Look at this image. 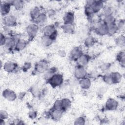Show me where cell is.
<instances>
[{
    "label": "cell",
    "mask_w": 125,
    "mask_h": 125,
    "mask_svg": "<svg viewBox=\"0 0 125 125\" xmlns=\"http://www.w3.org/2000/svg\"><path fill=\"white\" fill-rule=\"evenodd\" d=\"M91 81L89 78L85 77L80 80L79 84L81 88L84 89H88L91 85Z\"/></svg>",
    "instance_id": "cell-14"
},
{
    "label": "cell",
    "mask_w": 125,
    "mask_h": 125,
    "mask_svg": "<svg viewBox=\"0 0 125 125\" xmlns=\"http://www.w3.org/2000/svg\"><path fill=\"white\" fill-rule=\"evenodd\" d=\"M74 21V16L73 13L71 12H67L64 17V24H73Z\"/></svg>",
    "instance_id": "cell-15"
},
{
    "label": "cell",
    "mask_w": 125,
    "mask_h": 125,
    "mask_svg": "<svg viewBox=\"0 0 125 125\" xmlns=\"http://www.w3.org/2000/svg\"><path fill=\"white\" fill-rule=\"evenodd\" d=\"M85 119L83 117H78L75 121V125H84Z\"/></svg>",
    "instance_id": "cell-35"
},
{
    "label": "cell",
    "mask_w": 125,
    "mask_h": 125,
    "mask_svg": "<svg viewBox=\"0 0 125 125\" xmlns=\"http://www.w3.org/2000/svg\"><path fill=\"white\" fill-rule=\"evenodd\" d=\"M108 27V34L112 35L115 34L118 31V28L117 24L115 22L110 25H107Z\"/></svg>",
    "instance_id": "cell-21"
},
{
    "label": "cell",
    "mask_w": 125,
    "mask_h": 125,
    "mask_svg": "<svg viewBox=\"0 0 125 125\" xmlns=\"http://www.w3.org/2000/svg\"><path fill=\"white\" fill-rule=\"evenodd\" d=\"M83 54V52L80 47H76L74 48L70 53V57L73 60H77L81 55Z\"/></svg>",
    "instance_id": "cell-11"
},
{
    "label": "cell",
    "mask_w": 125,
    "mask_h": 125,
    "mask_svg": "<svg viewBox=\"0 0 125 125\" xmlns=\"http://www.w3.org/2000/svg\"><path fill=\"white\" fill-rule=\"evenodd\" d=\"M6 38L5 37V36L2 34H0V45H4L5 43Z\"/></svg>",
    "instance_id": "cell-39"
},
{
    "label": "cell",
    "mask_w": 125,
    "mask_h": 125,
    "mask_svg": "<svg viewBox=\"0 0 125 125\" xmlns=\"http://www.w3.org/2000/svg\"><path fill=\"white\" fill-rule=\"evenodd\" d=\"M31 66V64L29 62H27L26 63H25V64L24 65L23 67V69L24 70H28Z\"/></svg>",
    "instance_id": "cell-41"
},
{
    "label": "cell",
    "mask_w": 125,
    "mask_h": 125,
    "mask_svg": "<svg viewBox=\"0 0 125 125\" xmlns=\"http://www.w3.org/2000/svg\"><path fill=\"white\" fill-rule=\"evenodd\" d=\"M97 33L100 36H104L108 34V27L107 25L104 23L100 24L96 28Z\"/></svg>",
    "instance_id": "cell-10"
},
{
    "label": "cell",
    "mask_w": 125,
    "mask_h": 125,
    "mask_svg": "<svg viewBox=\"0 0 125 125\" xmlns=\"http://www.w3.org/2000/svg\"><path fill=\"white\" fill-rule=\"evenodd\" d=\"M91 7L93 12L97 13L103 9L104 7V3L102 1H95L94 0L93 3L91 4Z\"/></svg>",
    "instance_id": "cell-12"
},
{
    "label": "cell",
    "mask_w": 125,
    "mask_h": 125,
    "mask_svg": "<svg viewBox=\"0 0 125 125\" xmlns=\"http://www.w3.org/2000/svg\"><path fill=\"white\" fill-rule=\"evenodd\" d=\"M3 97L9 101H13L17 98L16 94L12 90L8 89H5L2 92Z\"/></svg>",
    "instance_id": "cell-9"
},
{
    "label": "cell",
    "mask_w": 125,
    "mask_h": 125,
    "mask_svg": "<svg viewBox=\"0 0 125 125\" xmlns=\"http://www.w3.org/2000/svg\"><path fill=\"white\" fill-rule=\"evenodd\" d=\"M62 29L66 33L71 34L74 31V26L73 24H64L62 26Z\"/></svg>",
    "instance_id": "cell-20"
},
{
    "label": "cell",
    "mask_w": 125,
    "mask_h": 125,
    "mask_svg": "<svg viewBox=\"0 0 125 125\" xmlns=\"http://www.w3.org/2000/svg\"><path fill=\"white\" fill-rule=\"evenodd\" d=\"M40 9L38 7H35L32 8L30 11V16L33 20H36L38 16L40 15Z\"/></svg>",
    "instance_id": "cell-22"
},
{
    "label": "cell",
    "mask_w": 125,
    "mask_h": 125,
    "mask_svg": "<svg viewBox=\"0 0 125 125\" xmlns=\"http://www.w3.org/2000/svg\"><path fill=\"white\" fill-rule=\"evenodd\" d=\"M17 64L13 62H7L3 66V69L8 72H12L15 70L17 67Z\"/></svg>",
    "instance_id": "cell-16"
},
{
    "label": "cell",
    "mask_w": 125,
    "mask_h": 125,
    "mask_svg": "<svg viewBox=\"0 0 125 125\" xmlns=\"http://www.w3.org/2000/svg\"><path fill=\"white\" fill-rule=\"evenodd\" d=\"M13 1H9L4 2L3 3H1L0 5V12L1 14L4 16L7 15L10 10L11 5H13Z\"/></svg>",
    "instance_id": "cell-7"
},
{
    "label": "cell",
    "mask_w": 125,
    "mask_h": 125,
    "mask_svg": "<svg viewBox=\"0 0 125 125\" xmlns=\"http://www.w3.org/2000/svg\"><path fill=\"white\" fill-rule=\"evenodd\" d=\"M43 35L50 37L53 41L56 38L57 35V30L52 25H48L45 26L43 29Z\"/></svg>",
    "instance_id": "cell-2"
},
{
    "label": "cell",
    "mask_w": 125,
    "mask_h": 125,
    "mask_svg": "<svg viewBox=\"0 0 125 125\" xmlns=\"http://www.w3.org/2000/svg\"><path fill=\"white\" fill-rule=\"evenodd\" d=\"M61 100H62V110H66L70 107V106L71 105V101L70 100H69L68 99H67V98H64Z\"/></svg>",
    "instance_id": "cell-28"
},
{
    "label": "cell",
    "mask_w": 125,
    "mask_h": 125,
    "mask_svg": "<svg viewBox=\"0 0 125 125\" xmlns=\"http://www.w3.org/2000/svg\"><path fill=\"white\" fill-rule=\"evenodd\" d=\"M58 54L61 57H64L65 56V52L64 50H60L58 52Z\"/></svg>",
    "instance_id": "cell-42"
},
{
    "label": "cell",
    "mask_w": 125,
    "mask_h": 125,
    "mask_svg": "<svg viewBox=\"0 0 125 125\" xmlns=\"http://www.w3.org/2000/svg\"><path fill=\"white\" fill-rule=\"evenodd\" d=\"M103 13L104 16L112 15L113 13L112 8L109 6H104L103 8Z\"/></svg>",
    "instance_id": "cell-31"
},
{
    "label": "cell",
    "mask_w": 125,
    "mask_h": 125,
    "mask_svg": "<svg viewBox=\"0 0 125 125\" xmlns=\"http://www.w3.org/2000/svg\"><path fill=\"white\" fill-rule=\"evenodd\" d=\"M39 30V27L36 24H29L26 27V32L28 35L31 38H34L37 35Z\"/></svg>",
    "instance_id": "cell-4"
},
{
    "label": "cell",
    "mask_w": 125,
    "mask_h": 125,
    "mask_svg": "<svg viewBox=\"0 0 125 125\" xmlns=\"http://www.w3.org/2000/svg\"><path fill=\"white\" fill-rule=\"evenodd\" d=\"M53 109L63 111L62 108V100H58L56 101V102L54 104Z\"/></svg>",
    "instance_id": "cell-32"
},
{
    "label": "cell",
    "mask_w": 125,
    "mask_h": 125,
    "mask_svg": "<svg viewBox=\"0 0 125 125\" xmlns=\"http://www.w3.org/2000/svg\"><path fill=\"white\" fill-rule=\"evenodd\" d=\"M36 115H37V114L35 111H31L29 113V116L31 119H34L36 118Z\"/></svg>",
    "instance_id": "cell-40"
},
{
    "label": "cell",
    "mask_w": 125,
    "mask_h": 125,
    "mask_svg": "<svg viewBox=\"0 0 125 125\" xmlns=\"http://www.w3.org/2000/svg\"><path fill=\"white\" fill-rule=\"evenodd\" d=\"M94 43V39L92 37H88L84 41V44L86 46H90Z\"/></svg>",
    "instance_id": "cell-33"
},
{
    "label": "cell",
    "mask_w": 125,
    "mask_h": 125,
    "mask_svg": "<svg viewBox=\"0 0 125 125\" xmlns=\"http://www.w3.org/2000/svg\"><path fill=\"white\" fill-rule=\"evenodd\" d=\"M47 20V16L44 13H41L38 17L35 20V22L39 24H44Z\"/></svg>",
    "instance_id": "cell-24"
},
{
    "label": "cell",
    "mask_w": 125,
    "mask_h": 125,
    "mask_svg": "<svg viewBox=\"0 0 125 125\" xmlns=\"http://www.w3.org/2000/svg\"><path fill=\"white\" fill-rule=\"evenodd\" d=\"M53 40L49 36L42 35L41 38V43L44 46H49L53 42Z\"/></svg>",
    "instance_id": "cell-18"
},
{
    "label": "cell",
    "mask_w": 125,
    "mask_h": 125,
    "mask_svg": "<svg viewBox=\"0 0 125 125\" xmlns=\"http://www.w3.org/2000/svg\"><path fill=\"white\" fill-rule=\"evenodd\" d=\"M103 80L104 81L109 84H111L112 83V79H111V74H106L104 75L103 76Z\"/></svg>",
    "instance_id": "cell-34"
},
{
    "label": "cell",
    "mask_w": 125,
    "mask_h": 125,
    "mask_svg": "<svg viewBox=\"0 0 125 125\" xmlns=\"http://www.w3.org/2000/svg\"><path fill=\"white\" fill-rule=\"evenodd\" d=\"M89 57L88 56L86 55L83 54L81 55V56L77 60L78 61V63L79 64V66L84 67L85 66L89 61Z\"/></svg>",
    "instance_id": "cell-13"
},
{
    "label": "cell",
    "mask_w": 125,
    "mask_h": 125,
    "mask_svg": "<svg viewBox=\"0 0 125 125\" xmlns=\"http://www.w3.org/2000/svg\"><path fill=\"white\" fill-rule=\"evenodd\" d=\"M2 22L5 26H13L16 24V19L13 15H6L4 17Z\"/></svg>",
    "instance_id": "cell-3"
},
{
    "label": "cell",
    "mask_w": 125,
    "mask_h": 125,
    "mask_svg": "<svg viewBox=\"0 0 125 125\" xmlns=\"http://www.w3.org/2000/svg\"><path fill=\"white\" fill-rule=\"evenodd\" d=\"M117 60L121 66L124 67L125 64V53L124 51H121L117 55Z\"/></svg>",
    "instance_id": "cell-25"
},
{
    "label": "cell",
    "mask_w": 125,
    "mask_h": 125,
    "mask_svg": "<svg viewBox=\"0 0 125 125\" xmlns=\"http://www.w3.org/2000/svg\"><path fill=\"white\" fill-rule=\"evenodd\" d=\"M118 106V103L112 98H109L105 104V108L108 110H115Z\"/></svg>",
    "instance_id": "cell-8"
},
{
    "label": "cell",
    "mask_w": 125,
    "mask_h": 125,
    "mask_svg": "<svg viewBox=\"0 0 125 125\" xmlns=\"http://www.w3.org/2000/svg\"><path fill=\"white\" fill-rule=\"evenodd\" d=\"M110 67V64L109 63H104L102 64L100 68L101 69V70L102 71H107L109 68Z\"/></svg>",
    "instance_id": "cell-36"
},
{
    "label": "cell",
    "mask_w": 125,
    "mask_h": 125,
    "mask_svg": "<svg viewBox=\"0 0 125 125\" xmlns=\"http://www.w3.org/2000/svg\"><path fill=\"white\" fill-rule=\"evenodd\" d=\"M48 63L44 61H41L38 62L35 65V70L39 73H42L48 70Z\"/></svg>",
    "instance_id": "cell-5"
},
{
    "label": "cell",
    "mask_w": 125,
    "mask_h": 125,
    "mask_svg": "<svg viewBox=\"0 0 125 125\" xmlns=\"http://www.w3.org/2000/svg\"><path fill=\"white\" fill-rule=\"evenodd\" d=\"M62 111L53 109L51 112V116L54 120L58 121L60 119L62 116Z\"/></svg>",
    "instance_id": "cell-19"
},
{
    "label": "cell",
    "mask_w": 125,
    "mask_h": 125,
    "mask_svg": "<svg viewBox=\"0 0 125 125\" xmlns=\"http://www.w3.org/2000/svg\"><path fill=\"white\" fill-rule=\"evenodd\" d=\"M103 21H104L103 23H104L107 25H108L115 22V18L112 15H109V16H106L104 17Z\"/></svg>",
    "instance_id": "cell-26"
},
{
    "label": "cell",
    "mask_w": 125,
    "mask_h": 125,
    "mask_svg": "<svg viewBox=\"0 0 125 125\" xmlns=\"http://www.w3.org/2000/svg\"><path fill=\"white\" fill-rule=\"evenodd\" d=\"M16 44V42L13 38H6L4 45L8 48H12L15 46Z\"/></svg>",
    "instance_id": "cell-27"
},
{
    "label": "cell",
    "mask_w": 125,
    "mask_h": 125,
    "mask_svg": "<svg viewBox=\"0 0 125 125\" xmlns=\"http://www.w3.org/2000/svg\"><path fill=\"white\" fill-rule=\"evenodd\" d=\"M87 72L84 67L78 66L75 70L74 75L75 77L79 80H81L86 77Z\"/></svg>",
    "instance_id": "cell-6"
},
{
    "label": "cell",
    "mask_w": 125,
    "mask_h": 125,
    "mask_svg": "<svg viewBox=\"0 0 125 125\" xmlns=\"http://www.w3.org/2000/svg\"><path fill=\"white\" fill-rule=\"evenodd\" d=\"M26 44L27 43L25 41L20 39L16 43L15 45V48L18 51L22 50L25 47Z\"/></svg>",
    "instance_id": "cell-23"
},
{
    "label": "cell",
    "mask_w": 125,
    "mask_h": 125,
    "mask_svg": "<svg viewBox=\"0 0 125 125\" xmlns=\"http://www.w3.org/2000/svg\"><path fill=\"white\" fill-rule=\"evenodd\" d=\"M0 117L1 119L4 120L8 118V114L5 111L1 110L0 111Z\"/></svg>",
    "instance_id": "cell-37"
},
{
    "label": "cell",
    "mask_w": 125,
    "mask_h": 125,
    "mask_svg": "<svg viewBox=\"0 0 125 125\" xmlns=\"http://www.w3.org/2000/svg\"><path fill=\"white\" fill-rule=\"evenodd\" d=\"M117 25L118 28V30H122L123 28H124L125 26V21L123 20L120 21L118 22V24H117Z\"/></svg>",
    "instance_id": "cell-38"
},
{
    "label": "cell",
    "mask_w": 125,
    "mask_h": 125,
    "mask_svg": "<svg viewBox=\"0 0 125 125\" xmlns=\"http://www.w3.org/2000/svg\"><path fill=\"white\" fill-rule=\"evenodd\" d=\"M48 81L52 86L55 87L62 84L63 82V77L61 74H55Z\"/></svg>",
    "instance_id": "cell-1"
},
{
    "label": "cell",
    "mask_w": 125,
    "mask_h": 125,
    "mask_svg": "<svg viewBox=\"0 0 125 125\" xmlns=\"http://www.w3.org/2000/svg\"><path fill=\"white\" fill-rule=\"evenodd\" d=\"M110 74L113 84L118 83L122 81V76L120 73L118 72H114Z\"/></svg>",
    "instance_id": "cell-17"
},
{
    "label": "cell",
    "mask_w": 125,
    "mask_h": 125,
    "mask_svg": "<svg viewBox=\"0 0 125 125\" xmlns=\"http://www.w3.org/2000/svg\"><path fill=\"white\" fill-rule=\"evenodd\" d=\"M115 42L117 45L120 47H124L125 45V38L124 35H121L116 38Z\"/></svg>",
    "instance_id": "cell-29"
},
{
    "label": "cell",
    "mask_w": 125,
    "mask_h": 125,
    "mask_svg": "<svg viewBox=\"0 0 125 125\" xmlns=\"http://www.w3.org/2000/svg\"><path fill=\"white\" fill-rule=\"evenodd\" d=\"M13 5L14 6V7L16 10H20L23 7L24 2L23 1L21 0H14L13 3Z\"/></svg>",
    "instance_id": "cell-30"
}]
</instances>
